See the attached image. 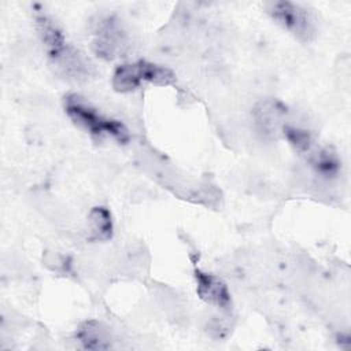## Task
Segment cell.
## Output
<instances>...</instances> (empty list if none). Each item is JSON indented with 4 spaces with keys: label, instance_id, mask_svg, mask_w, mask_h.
I'll return each mask as SVG.
<instances>
[{
    "label": "cell",
    "instance_id": "obj_11",
    "mask_svg": "<svg viewBox=\"0 0 351 351\" xmlns=\"http://www.w3.org/2000/svg\"><path fill=\"white\" fill-rule=\"evenodd\" d=\"M285 136V138L289 141V144L298 149L299 152H307L311 148L313 140L311 136L307 130L300 129V128H295L291 125H284L282 130H281Z\"/></svg>",
    "mask_w": 351,
    "mask_h": 351
},
{
    "label": "cell",
    "instance_id": "obj_7",
    "mask_svg": "<svg viewBox=\"0 0 351 351\" xmlns=\"http://www.w3.org/2000/svg\"><path fill=\"white\" fill-rule=\"evenodd\" d=\"M196 291L202 300L213 306L228 308L230 304V293L225 282L214 274L204 273L200 269H195Z\"/></svg>",
    "mask_w": 351,
    "mask_h": 351
},
{
    "label": "cell",
    "instance_id": "obj_1",
    "mask_svg": "<svg viewBox=\"0 0 351 351\" xmlns=\"http://www.w3.org/2000/svg\"><path fill=\"white\" fill-rule=\"evenodd\" d=\"M36 26L48 58L59 71L73 80H84L89 75L88 62L67 43L63 32L52 18L44 14L37 15Z\"/></svg>",
    "mask_w": 351,
    "mask_h": 351
},
{
    "label": "cell",
    "instance_id": "obj_8",
    "mask_svg": "<svg viewBox=\"0 0 351 351\" xmlns=\"http://www.w3.org/2000/svg\"><path fill=\"white\" fill-rule=\"evenodd\" d=\"M77 339L85 350H108L111 339L108 330L97 321H86L77 330Z\"/></svg>",
    "mask_w": 351,
    "mask_h": 351
},
{
    "label": "cell",
    "instance_id": "obj_3",
    "mask_svg": "<svg viewBox=\"0 0 351 351\" xmlns=\"http://www.w3.org/2000/svg\"><path fill=\"white\" fill-rule=\"evenodd\" d=\"M143 82H151L159 86L173 85L176 82V75L165 66L147 60H137L118 66L111 80L112 88L121 93L136 90Z\"/></svg>",
    "mask_w": 351,
    "mask_h": 351
},
{
    "label": "cell",
    "instance_id": "obj_2",
    "mask_svg": "<svg viewBox=\"0 0 351 351\" xmlns=\"http://www.w3.org/2000/svg\"><path fill=\"white\" fill-rule=\"evenodd\" d=\"M64 110L74 123L84 128L90 134H108L119 143H126L129 140V132L122 122L101 115L77 95L64 97Z\"/></svg>",
    "mask_w": 351,
    "mask_h": 351
},
{
    "label": "cell",
    "instance_id": "obj_10",
    "mask_svg": "<svg viewBox=\"0 0 351 351\" xmlns=\"http://www.w3.org/2000/svg\"><path fill=\"white\" fill-rule=\"evenodd\" d=\"M313 166L324 177H333L340 169V160L330 148H324L314 155Z\"/></svg>",
    "mask_w": 351,
    "mask_h": 351
},
{
    "label": "cell",
    "instance_id": "obj_4",
    "mask_svg": "<svg viewBox=\"0 0 351 351\" xmlns=\"http://www.w3.org/2000/svg\"><path fill=\"white\" fill-rule=\"evenodd\" d=\"M271 18L300 41H310L315 36V21L313 14L293 1H274L267 7Z\"/></svg>",
    "mask_w": 351,
    "mask_h": 351
},
{
    "label": "cell",
    "instance_id": "obj_5",
    "mask_svg": "<svg viewBox=\"0 0 351 351\" xmlns=\"http://www.w3.org/2000/svg\"><path fill=\"white\" fill-rule=\"evenodd\" d=\"M93 51L106 60H112L125 52L128 47L126 34L118 21L112 16L100 19L93 33Z\"/></svg>",
    "mask_w": 351,
    "mask_h": 351
},
{
    "label": "cell",
    "instance_id": "obj_9",
    "mask_svg": "<svg viewBox=\"0 0 351 351\" xmlns=\"http://www.w3.org/2000/svg\"><path fill=\"white\" fill-rule=\"evenodd\" d=\"M89 222L95 240H108L112 236V219L106 207H93L89 213Z\"/></svg>",
    "mask_w": 351,
    "mask_h": 351
},
{
    "label": "cell",
    "instance_id": "obj_6",
    "mask_svg": "<svg viewBox=\"0 0 351 351\" xmlns=\"http://www.w3.org/2000/svg\"><path fill=\"white\" fill-rule=\"evenodd\" d=\"M252 114L259 132L265 137L273 138L284 128L282 121L287 114V108L278 100L267 99V100L259 101L255 106Z\"/></svg>",
    "mask_w": 351,
    "mask_h": 351
}]
</instances>
